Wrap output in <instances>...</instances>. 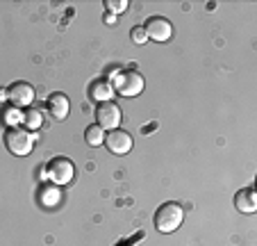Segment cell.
I'll return each instance as SVG.
<instances>
[{
    "label": "cell",
    "instance_id": "cell-1",
    "mask_svg": "<svg viewBox=\"0 0 257 246\" xmlns=\"http://www.w3.org/2000/svg\"><path fill=\"white\" fill-rule=\"evenodd\" d=\"M185 221V208L180 203H164L160 205V210L155 212V228L160 232H175Z\"/></svg>",
    "mask_w": 257,
    "mask_h": 246
},
{
    "label": "cell",
    "instance_id": "cell-2",
    "mask_svg": "<svg viewBox=\"0 0 257 246\" xmlns=\"http://www.w3.org/2000/svg\"><path fill=\"white\" fill-rule=\"evenodd\" d=\"M112 85H114V92H118L121 96H125V98L139 96V94L144 92V87H146L144 75H141L139 71H135V68H123V71H116Z\"/></svg>",
    "mask_w": 257,
    "mask_h": 246
},
{
    "label": "cell",
    "instance_id": "cell-3",
    "mask_svg": "<svg viewBox=\"0 0 257 246\" xmlns=\"http://www.w3.org/2000/svg\"><path fill=\"white\" fill-rule=\"evenodd\" d=\"M34 139H37V137L21 126L7 128V132H5V146L12 155H16V157H25V155L32 153Z\"/></svg>",
    "mask_w": 257,
    "mask_h": 246
},
{
    "label": "cell",
    "instance_id": "cell-4",
    "mask_svg": "<svg viewBox=\"0 0 257 246\" xmlns=\"http://www.w3.org/2000/svg\"><path fill=\"white\" fill-rule=\"evenodd\" d=\"M46 176H48L57 187L68 185L73 180V176H75V164H73L68 157H62V155H59V157H53L48 162V167H46Z\"/></svg>",
    "mask_w": 257,
    "mask_h": 246
},
{
    "label": "cell",
    "instance_id": "cell-5",
    "mask_svg": "<svg viewBox=\"0 0 257 246\" xmlns=\"http://www.w3.org/2000/svg\"><path fill=\"white\" fill-rule=\"evenodd\" d=\"M121 121H123V112H121V107H118L114 101L98 103V107H96V123L105 132L116 130V128L121 126Z\"/></svg>",
    "mask_w": 257,
    "mask_h": 246
},
{
    "label": "cell",
    "instance_id": "cell-6",
    "mask_svg": "<svg viewBox=\"0 0 257 246\" xmlns=\"http://www.w3.org/2000/svg\"><path fill=\"white\" fill-rule=\"evenodd\" d=\"M7 101H10V105L19 107V110H25V107L32 105L34 101V87L30 85V82H14L10 89H7Z\"/></svg>",
    "mask_w": 257,
    "mask_h": 246
},
{
    "label": "cell",
    "instance_id": "cell-7",
    "mask_svg": "<svg viewBox=\"0 0 257 246\" xmlns=\"http://www.w3.org/2000/svg\"><path fill=\"white\" fill-rule=\"evenodd\" d=\"M144 30H146V37H151L153 41H160V44L162 41H169L173 37V25L164 16H151L144 23Z\"/></svg>",
    "mask_w": 257,
    "mask_h": 246
},
{
    "label": "cell",
    "instance_id": "cell-8",
    "mask_svg": "<svg viewBox=\"0 0 257 246\" xmlns=\"http://www.w3.org/2000/svg\"><path fill=\"white\" fill-rule=\"evenodd\" d=\"M105 146L114 155H125L132 150V137H130V132L116 128V130L105 132Z\"/></svg>",
    "mask_w": 257,
    "mask_h": 246
},
{
    "label": "cell",
    "instance_id": "cell-9",
    "mask_svg": "<svg viewBox=\"0 0 257 246\" xmlns=\"http://www.w3.org/2000/svg\"><path fill=\"white\" fill-rule=\"evenodd\" d=\"M48 112H50V116H53V119H57V121L66 119L68 112H71V101H68L66 94H62V92L50 94V98H48Z\"/></svg>",
    "mask_w": 257,
    "mask_h": 246
},
{
    "label": "cell",
    "instance_id": "cell-10",
    "mask_svg": "<svg viewBox=\"0 0 257 246\" xmlns=\"http://www.w3.org/2000/svg\"><path fill=\"white\" fill-rule=\"evenodd\" d=\"M89 96L98 103H107L114 98V85L112 80H105V77H98V80L91 82V87H89Z\"/></svg>",
    "mask_w": 257,
    "mask_h": 246
},
{
    "label": "cell",
    "instance_id": "cell-11",
    "mask_svg": "<svg viewBox=\"0 0 257 246\" xmlns=\"http://www.w3.org/2000/svg\"><path fill=\"white\" fill-rule=\"evenodd\" d=\"M234 205H237L239 212L252 214L257 210V194H255V189H252V187L241 189V192L234 196Z\"/></svg>",
    "mask_w": 257,
    "mask_h": 246
},
{
    "label": "cell",
    "instance_id": "cell-12",
    "mask_svg": "<svg viewBox=\"0 0 257 246\" xmlns=\"http://www.w3.org/2000/svg\"><path fill=\"white\" fill-rule=\"evenodd\" d=\"M21 123L25 126V130H39L44 126V112L37 110V107H25Z\"/></svg>",
    "mask_w": 257,
    "mask_h": 246
},
{
    "label": "cell",
    "instance_id": "cell-13",
    "mask_svg": "<svg viewBox=\"0 0 257 246\" xmlns=\"http://www.w3.org/2000/svg\"><path fill=\"white\" fill-rule=\"evenodd\" d=\"M84 141H87L89 146H100V144H105V130H102L98 123H91V126L84 130Z\"/></svg>",
    "mask_w": 257,
    "mask_h": 246
},
{
    "label": "cell",
    "instance_id": "cell-14",
    "mask_svg": "<svg viewBox=\"0 0 257 246\" xmlns=\"http://www.w3.org/2000/svg\"><path fill=\"white\" fill-rule=\"evenodd\" d=\"M3 121H5L10 128L21 126V121H23V110H19V107H14V105H7L5 110H3Z\"/></svg>",
    "mask_w": 257,
    "mask_h": 246
},
{
    "label": "cell",
    "instance_id": "cell-15",
    "mask_svg": "<svg viewBox=\"0 0 257 246\" xmlns=\"http://www.w3.org/2000/svg\"><path fill=\"white\" fill-rule=\"evenodd\" d=\"M105 7L109 10V14H121V12H125L127 7H130V3L127 0H105Z\"/></svg>",
    "mask_w": 257,
    "mask_h": 246
},
{
    "label": "cell",
    "instance_id": "cell-16",
    "mask_svg": "<svg viewBox=\"0 0 257 246\" xmlns=\"http://www.w3.org/2000/svg\"><path fill=\"white\" fill-rule=\"evenodd\" d=\"M41 201L46 203V205H50V203H57L59 201V189H57V185L55 187H44L41 189Z\"/></svg>",
    "mask_w": 257,
    "mask_h": 246
},
{
    "label": "cell",
    "instance_id": "cell-17",
    "mask_svg": "<svg viewBox=\"0 0 257 246\" xmlns=\"http://www.w3.org/2000/svg\"><path fill=\"white\" fill-rule=\"evenodd\" d=\"M130 37H132V41H135V44H139V46L148 41V37H146V30H144V25H137V28H132Z\"/></svg>",
    "mask_w": 257,
    "mask_h": 246
},
{
    "label": "cell",
    "instance_id": "cell-18",
    "mask_svg": "<svg viewBox=\"0 0 257 246\" xmlns=\"http://www.w3.org/2000/svg\"><path fill=\"white\" fill-rule=\"evenodd\" d=\"M114 21H116V16L107 12V14H105V23H114Z\"/></svg>",
    "mask_w": 257,
    "mask_h": 246
},
{
    "label": "cell",
    "instance_id": "cell-19",
    "mask_svg": "<svg viewBox=\"0 0 257 246\" xmlns=\"http://www.w3.org/2000/svg\"><path fill=\"white\" fill-rule=\"evenodd\" d=\"M5 101H7V89L0 87V103H5Z\"/></svg>",
    "mask_w": 257,
    "mask_h": 246
}]
</instances>
